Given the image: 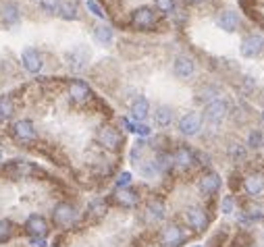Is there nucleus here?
<instances>
[{
  "label": "nucleus",
  "mask_w": 264,
  "mask_h": 247,
  "mask_svg": "<svg viewBox=\"0 0 264 247\" xmlns=\"http://www.w3.org/2000/svg\"><path fill=\"white\" fill-rule=\"evenodd\" d=\"M77 218V210L75 206H71L69 202H61V204H56L54 210H52V220H54V225L56 227H69V225H73V220Z\"/></svg>",
  "instance_id": "nucleus-1"
},
{
  "label": "nucleus",
  "mask_w": 264,
  "mask_h": 247,
  "mask_svg": "<svg viewBox=\"0 0 264 247\" xmlns=\"http://www.w3.org/2000/svg\"><path fill=\"white\" fill-rule=\"evenodd\" d=\"M227 112H229L227 102L221 100V98H216V100H212V102H208L204 106V119L208 121L210 125H221L225 121Z\"/></svg>",
  "instance_id": "nucleus-2"
},
{
  "label": "nucleus",
  "mask_w": 264,
  "mask_h": 247,
  "mask_svg": "<svg viewBox=\"0 0 264 247\" xmlns=\"http://www.w3.org/2000/svg\"><path fill=\"white\" fill-rule=\"evenodd\" d=\"M185 239H187V235L183 233V229L177 227V225L165 227L163 233H160V237H158V241L163 247H181L183 243H185Z\"/></svg>",
  "instance_id": "nucleus-3"
},
{
  "label": "nucleus",
  "mask_w": 264,
  "mask_h": 247,
  "mask_svg": "<svg viewBox=\"0 0 264 247\" xmlns=\"http://www.w3.org/2000/svg\"><path fill=\"white\" fill-rule=\"evenodd\" d=\"M25 231L29 235V239H46L50 227H48V220L40 214H31L27 220H25Z\"/></svg>",
  "instance_id": "nucleus-4"
},
{
  "label": "nucleus",
  "mask_w": 264,
  "mask_h": 247,
  "mask_svg": "<svg viewBox=\"0 0 264 247\" xmlns=\"http://www.w3.org/2000/svg\"><path fill=\"white\" fill-rule=\"evenodd\" d=\"M262 50H264V40L256 33L246 35V38L242 40V44H239V54H242L244 58H256Z\"/></svg>",
  "instance_id": "nucleus-5"
},
{
  "label": "nucleus",
  "mask_w": 264,
  "mask_h": 247,
  "mask_svg": "<svg viewBox=\"0 0 264 247\" xmlns=\"http://www.w3.org/2000/svg\"><path fill=\"white\" fill-rule=\"evenodd\" d=\"M131 23H133L137 29H150V27H154V23H156V13H154V8H150V6H140V8H135L133 15H131Z\"/></svg>",
  "instance_id": "nucleus-6"
},
{
  "label": "nucleus",
  "mask_w": 264,
  "mask_h": 247,
  "mask_svg": "<svg viewBox=\"0 0 264 247\" xmlns=\"http://www.w3.org/2000/svg\"><path fill=\"white\" fill-rule=\"evenodd\" d=\"M200 129H202V114H200V112H187V114L181 116V121H179V131H181L183 135L193 137V135L200 133Z\"/></svg>",
  "instance_id": "nucleus-7"
},
{
  "label": "nucleus",
  "mask_w": 264,
  "mask_h": 247,
  "mask_svg": "<svg viewBox=\"0 0 264 247\" xmlns=\"http://www.w3.org/2000/svg\"><path fill=\"white\" fill-rule=\"evenodd\" d=\"M185 218H187V225L196 231V233H204L208 229V216H206L204 208H198V206H191L185 210Z\"/></svg>",
  "instance_id": "nucleus-8"
},
{
  "label": "nucleus",
  "mask_w": 264,
  "mask_h": 247,
  "mask_svg": "<svg viewBox=\"0 0 264 247\" xmlns=\"http://www.w3.org/2000/svg\"><path fill=\"white\" fill-rule=\"evenodd\" d=\"M98 141H100V146H104L106 150H117L123 144V137L114 127H102L98 131Z\"/></svg>",
  "instance_id": "nucleus-9"
},
{
  "label": "nucleus",
  "mask_w": 264,
  "mask_h": 247,
  "mask_svg": "<svg viewBox=\"0 0 264 247\" xmlns=\"http://www.w3.org/2000/svg\"><path fill=\"white\" fill-rule=\"evenodd\" d=\"M221 185H223V179H221V174H216V172H206V174L200 176V181H198V187H200V191L204 195L219 193Z\"/></svg>",
  "instance_id": "nucleus-10"
},
{
  "label": "nucleus",
  "mask_w": 264,
  "mask_h": 247,
  "mask_svg": "<svg viewBox=\"0 0 264 247\" xmlns=\"http://www.w3.org/2000/svg\"><path fill=\"white\" fill-rule=\"evenodd\" d=\"M89 61V50L86 46H75L73 50L67 52V63L73 71H82Z\"/></svg>",
  "instance_id": "nucleus-11"
},
{
  "label": "nucleus",
  "mask_w": 264,
  "mask_h": 247,
  "mask_svg": "<svg viewBox=\"0 0 264 247\" xmlns=\"http://www.w3.org/2000/svg\"><path fill=\"white\" fill-rule=\"evenodd\" d=\"M69 96H71V100L73 102H88L89 100V96H91V89H89V85L86 83V81H82V79H73L71 83H69Z\"/></svg>",
  "instance_id": "nucleus-12"
},
{
  "label": "nucleus",
  "mask_w": 264,
  "mask_h": 247,
  "mask_svg": "<svg viewBox=\"0 0 264 247\" xmlns=\"http://www.w3.org/2000/svg\"><path fill=\"white\" fill-rule=\"evenodd\" d=\"M171 156H173V164H177L181 168H189L191 164L196 162V152L187 146H177Z\"/></svg>",
  "instance_id": "nucleus-13"
},
{
  "label": "nucleus",
  "mask_w": 264,
  "mask_h": 247,
  "mask_svg": "<svg viewBox=\"0 0 264 247\" xmlns=\"http://www.w3.org/2000/svg\"><path fill=\"white\" fill-rule=\"evenodd\" d=\"M216 23H219V27L223 31L233 33L239 27V17H237L235 10H229L227 8V10H221V13H219V17H216Z\"/></svg>",
  "instance_id": "nucleus-14"
},
{
  "label": "nucleus",
  "mask_w": 264,
  "mask_h": 247,
  "mask_svg": "<svg viewBox=\"0 0 264 247\" xmlns=\"http://www.w3.org/2000/svg\"><path fill=\"white\" fill-rule=\"evenodd\" d=\"M21 63L23 67H25V71H29V73H38V71L42 69V56L38 54L36 48H25L21 54Z\"/></svg>",
  "instance_id": "nucleus-15"
},
{
  "label": "nucleus",
  "mask_w": 264,
  "mask_h": 247,
  "mask_svg": "<svg viewBox=\"0 0 264 247\" xmlns=\"http://www.w3.org/2000/svg\"><path fill=\"white\" fill-rule=\"evenodd\" d=\"M13 135L19 139V141H31L36 139V127H33L31 121H17L13 125Z\"/></svg>",
  "instance_id": "nucleus-16"
},
{
  "label": "nucleus",
  "mask_w": 264,
  "mask_h": 247,
  "mask_svg": "<svg viewBox=\"0 0 264 247\" xmlns=\"http://www.w3.org/2000/svg\"><path fill=\"white\" fill-rule=\"evenodd\" d=\"M173 71L175 75L181 77V79H187L193 75V71H196V65H193V61L189 56H177L175 63H173Z\"/></svg>",
  "instance_id": "nucleus-17"
},
{
  "label": "nucleus",
  "mask_w": 264,
  "mask_h": 247,
  "mask_svg": "<svg viewBox=\"0 0 264 247\" xmlns=\"http://www.w3.org/2000/svg\"><path fill=\"white\" fill-rule=\"evenodd\" d=\"M114 202L123 208H133V206H137V202H140V195H137L135 189L123 187V189H117V193H114Z\"/></svg>",
  "instance_id": "nucleus-18"
},
{
  "label": "nucleus",
  "mask_w": 264,
  "mask_h": 247,
  "mask_svg": "<svg viewBox=\"0 0 264 247\" xmlns=\"http://www.w3.org/2000/svg\"><path fill=\"white\" fill-rule=\"evenodd\" d=\"M148 114H150V102H148L144 96H137L131 104V116H133V121L137 123H142L148 119Z\"/></svg>",
  "instance_id": "nucleus-19"
},
{
  "label": "nucleus",
  "mask_w": 264,
  "mask_h": 247,
  "mask_svg": "<svg viewBox=\"0 0 264 247\" xmlns=\"http://www.w3.org/2000/svg\"><path fill=\"white\" fill-rule=\"evenodd\" d=\"M244 191L252 197H256L264 191V176L262 174H250L244 179Z\"/></svg>",
  "instance_id": "nucleus-20"
},
{
  "label": "nucleus",
  "mask_w": 264,
  "mask_h": 247,
  "mask_svg": "<svg viewBox=\"0 0 264 247\" xmlns=\"http://www.w3.org/2000/svg\"><path fill=\"white\" fill-rule=\"evenodd\" d=\"M165 216H167L165 204L160 199H150L146 206V218L150 222H160V220H165Z\"/></svg>",
  "instance_id": "nucleus-21"
},
{
  "label": "nucleus",
  "mask_w": 264,
  "mask_h": 247,
  "mask_svg": "<svg viewBox=\"0 0 264 247\" xmlns=\"http://www.w3.org/2000/svg\"><path fill=\"white\" fill-rule=\"evenodd\" d=\"M56 13H59V17L65 21H75L79 17V6H77L75 0H63L59 4V8H56Z\"/></svg>",
  "instance_id": "nucleus-22"
},
{
  "label": "nucleus",
  "mask_w": 264,
  "mask_h": 247,
  "mask_svg": "<svg viewBox=\"0 0 264 247\" xmlns=\"http://www.w3.org/2000/svg\"><path fill=\"white\" fill-rule=\"evenodd\" d=\"M154 123L158 127H169L171 123H173V108L167 104L163 106H156V110H154Z\"/></svg>",
  "instance_id": "nucleus-23"
},
{
  "label": "nucleus",
  "mask_w": 264,
  "mask_h": 247,
  "mask_svg": "<svg viewBox=\"0 0 264 247\" xmlns=\"http://www.w3.org/2000/svg\"><path fill=\"white\" fill-rule=\"evenodd\" d=\"M13 110H15V100L4 93V96H0V123H4L6 119L13 116Z\"/></svg>",
  "instance_id": "nucleus-24"
},
{
  "label": "nucleus",
  "mask_w": 264,
  "mask_h": 247,
  "mask_svg": "<svg viewBox=\"0 0 264 247\" xmlns=\"http://www.w3.org/2000/svg\"><path fill=\"white\" fill-rule=\"evenodd\" d=\"M152 162H154L158 172H167V170H171V166H173V156H171L169 152H158L156 160H152Z\"/></svg>",
  "instance_id": "nucleus-25"
},
{
  "label": "nucleus",
  "mask_w": 264,
  "mask_h": 247,
  "mask_svg": "<svg viewBox=\"0 0 264 247\" xmlns=\"http://www.w3.org/2000/svg\"><path fill=\"white\" fill-rule=\"evenodd\" d=\"M94 38L100 42V44H110L112 42V29L108 25H98L94 29Z\"/></svg>",
  "instance_id": "nucleus-26"
},
{
  "label": "nucleus",
  "mask_w": 264,
  "mask_h": 247,
  "mask_svg": "<svg viewBox=\"0 0 264 247\" xmlns=\"http://www.w3.org/2000/svg\"><path fill=\"white\" fill-rule=\"evenodd\" d=\"M13 237V222L0 218V243H6Z\"/></svg>",
  "instance_id": "nucleus-27"
},
{
  "label": "nucleus",
  "mask_w": 264,
  "mask_h": 247,
  "mask_svg": "<svg viewBox=\"0 0 264 247\" xmlns=\"http://www.w3.org/2000/svg\"><path fill=\"white\" fill-rule=\"evenodd\" d=\"M262 144H264L262 131H258V129H254V131H250V135H248V146H250L252 150H258V148H262Z\"/></svg>",
  "instance_id": "nucleus-28"
},
{
  "label": "nucleus",
  "mask_w": 264,
  "mask_h": 247,
  "mask_svg": "<svg viewBox=\"0 0 264 247\" xmlns=\"http://www.w3.org/2000/svg\"><path fill=\"white\" fill-rule=\"evenodd\" d=\"M246 212H248V218H250V220H260V218H264V208H262L260 204L248 206Z\"/></svg>",
  "instance_id": "nucleus-29"
},
{
  "label": "nucleus",
  "mask_w": 264,
  "mask_h": 247,
  "mask_svg": "<svg viewBox=\"0 0 264 247\" xmlns=\"http://www.w3.org/2000/svg\"><path fill=\"white\" fill-rule=\"evenodd\" d=\"M229 156H231V160H244L246 158V148L242 144L229 146Z\"/></svg>",
  "instance_id": "nucleus-30"
},
{
  "label": "nucleus",
  "mask_w": 264,
  "mask_h": 247,
  "mask_svg": "<svg viewBox=\"0 0 264 247\" xmlns=\"http://www.w3.org/2000/svg\"><path fill=\"white\" fill-rule=\"evenodd\" d=\"M233 210H235L233 195H225V197L221 199V212H223V214H231Z\"/></svg>",
  "instance_id": "nucleus-31"
},
{
  "label": "nucleus",
  "mask_w": 264,
  "mask_h": 247,
  "mask_svg": "<svg viewBox=\"0 0 264 247\" xmlns=\"http://www.w3.org/2000/svg\"><path fill=\"white\" fill-rule=\"evenodd\" d=\"M19 21V13H17V6H6L4 8V23L10 25V23H17Z\"/></svg>",
  "instance_id": "nucleus-32"
},
{
  "label": "nucleus",
  "mask_w": 264,
  "mask_h": 247,
  "mask_svg": "<svg viewBox=\"0 0 264 247\" xmlns=\"http://www.w3.org/2000/svg\"><path fill=\"white\" fill-rule=\"evenodd\" d=\"M156 8L163 10V13H173L175 10V0H154Z\"/></svg>",
  "instance_id": "nucleus-33"
},
{
  "label": "nucleus",
  "mask_w": 264,
  "mask_h": 247,
  "mask_svg": "<svg viewBox=\"0 0 264 247\" xmlns=\"http://www.w3.org/2000/svg\"><path fill=\"white\" fill-rule=\"evenodd\" d=\"M86 6H88V10H89L91 15H96V17H100V19H104V10H102V6L96 2V0H88Z\"/></svg>",
  "instance_id": "nucleus-34"
},
{
  "label": "nucleus",
  "mask_w": 264,
  "mask_h": 247,
  "mask_svg": "<svg viewBox=\"0 0 264 247\" xmlns=\"http://www.w3.org/2000/svg\"><path fill=\"white\" fill-rule=\"evenodd\" d=\"M61 2H63V0H40V6L44 10H48V13H54V10L59 8Z\"/></svg>",
  "instance_id": "nucleus-35"
},
{
  "label": "nucleus",
  "mask_w": 264,
  "mask_h": 247,
  "mask_svg": "<svg viewBox=\"0 0 264 247\" xmlns=\"http://www.w3.org/2000/svg\"><path fill=\"white\" fill-rule=\"evenodd\" d=\"M140 172H142L144 176H154L158 170H156V166H154V162H146V164H142V166H140Z\"/></svg>",
  "instance_id": "nucleus-36"
},
{
  "label": "nucleus",
  "mask_w": 264,
  "mask_h": 247,
  "mask_svg": "<svg viewBox=\"0 0 264 247\" xmlns=\"http://www.w3.org/2000/svg\"><path fill=\"white\" fill-rule=\"evenodd\" d=\"M131 183V172H121L117 179V189H123V187H129Z\"/></svg>",
  "instance_id": "nucleus-37"
},
{
  "label": "nucleus",
  "mask_w": 264,
  "mask_h": 247,
  "mask_svg": "<svg viewBox=\"0 0 264 247\" xmlns=\"http://www.w3.org/2000/svg\"><path fill=\"white\" fill-rule=\"evenodd\" d=\"M142 150H144V141H137V144L133 146V150H131V160H133V162H135L137 158H140Z\"/></svg>",
  "instance_id": "nucleus-38"
},
{
  "label": "nucleus",
  "mask_w": 264,
  "mask_h": 247,
  "mask_svg": "<svg viewBox=\"0 0 264 247\" xmlns=\"http://www.w3.org/2000/svg\"><path fill=\"white\" fill-rule=\"evenodd\" d=\"M133 133H140V135H144V137H148V135H150V127H148V125H135V131Z\"/></svg>",
  "instance_id": "nucleus-39"
},
{
  "label": "nucleus",
  "mask_w": 264,
  "mask_h": 247,
  "mask_svg": "<svg viewBox=\"0 0 264 247\" xmlns=\"http://www.w3.org/2000/svg\"><path fill=\"white\" fill-rule=\"evenodd\" d=\"M244 83L248 89H254L256 87V79H252V77H244Z\"/></svg>",
  "instance_id": "nucleus-40"
},
{
  "label": "nucleus",
  "mask_w": 264,
  "mask_h": 247,
  "mask_svg": "<svg viewBox=\"0 0 264 247\" xmlns=\"http://www.w3.org/2000/svg\"><path fill=\"white\" fill-rule=\"evenodd\" d=\"M29 241L36 247H48V241H46V239H29Z\"/></svg>",
  "instance_id": "nucleus-41"
},
{
  "label": "nucleus",
  "mask_w": 264,
  "mask_h": 247,
  "mask_svg": "<svg viewBox=\"0 0 264 247\" xmlns=\"http://www.w3.org/2000/svg\"><path fill=\"white\" fill-rule=\"evenodd\" d=\"M187 2H189V4H196V2H200V0H187Z\"/></svg>",
  "instance_id": "nucleus-42"
},
{
  "label": "nucleus",
  "mask_w": 264,
  "mask_h": 247,
  "mask_svg": "<svg viewBox=\"0 0 264 247\" xmlns=\"http://www.w3.org/2000/svg\"><path fill=\"white\" fill-rule=\"evenodd\" d=\"M0 162H2V154H0Z\"/></svg>",
  "instance_id": "nucleus-43"
},
{
  "label": "nucleus",
  "mask_w": 264,
  "mask_h": 247,
  "mask_svg": "<svg viewBox=\"0 0 264 247\" xmlns=\"http://www.w3.org/2000/svg\"><path fill=\"white\" fill-rule=\"evenodd\" d=\"M196 247H202V245H196Z\"/></svg>",
  "instance_id": "nucleus-44"
}]
</instances>
